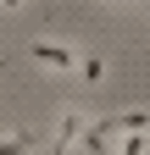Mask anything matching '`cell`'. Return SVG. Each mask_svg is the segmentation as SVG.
<instances>
[{"mask_svg": "<svg viewBox=\"0 0 150 155\" xmlns=\"http://www.w3.org/2000/svg\"><path fill=\"white\" fill-rule=\"evenodd\" d=\"M145 11H150V0H145Z\"/></svg>", "mask_w": 150, "mask_h": 155, "instance_id": "obj_7", "label": "cell"}, {"mask_svg": "<svg viewBox=\"0 0 150 155\" xmlns=\"http://www.w3.org/2000/svg\"><path fill=\"white\" fill-rule=\"evenodd\" d=\"M39 139H45V133L39 127H11V133H0V155H33V150H39Z\"/></svg>", "mask_w": 150, "mask_h": 155, "instance_id": "obj_3", "label": "cell"}, {"mask_svg": "<svg viewBox=\"0 0 150 155\" xmlns=\"http://www.w3.org/2000/svg\"><path fill=\"white\" fill-rule=\"evenodd\" d=\"M28 61L33 67H45V72H78V61H84V55L78 50H72V45H61V39H33V45H28Z\"/></svg>", "mask_w": 150, "mask_h": 155, "instance_id": "obj_1", "label": "cell"}, {"mask_svg": "<svg viewBox=\"0 0 150 155\" xmlns=\"http://www.w3.org/2000/svg\"><path fill=\"white\" fill-rule=\"evenodd\" d=\"M78 72H84V83H100V78H106V61H100V55H84Z\"/></svg>", "mask_w": 150, "mask_h": 155, "instance_id": "obj_4", "label": "cell"}, {"mask_svg": "<svg viewBox=\"0 0 150 155\" xmlns=\"http://www.w3.org/2000/svg\"><path fill=\"white\" fill-rule=\"evenodd\" d=\"M0 6H6V11H17V6H22V0H0Z\"/></svg>", "mask_w": 150, "mask_h": 155, "instance_id": "obj_6", "label": "cell"}, {"mask_svg": "<svg viewBox=\"0 0 150 155\" xmlns=\"http://www.w3.org/2000/svg\"><path fill=\"white\" fill-rule=\"evenodd\" d=\"M117 155H145V133H122V144H117Z\"/></svg>", "mask_w": 150, "mask_h": 155, "instance_id": "obj_5", "label": "cell"}, {"mask_svg": "<svg viewBox=\"0 0 150 155\" xmlns=\"http://www.w3.org/2000/svg\"><path fill=\"white\" fill-rule=\"evenodd\" d=\"M84 127H89L84 111H61V116H56V144H50V155H72V144L84 139Z\"/></svg>", "mask_w": 150, "mask_h": 155, "instance_id": "obj_2", "label": "cell"}]
</instances>
